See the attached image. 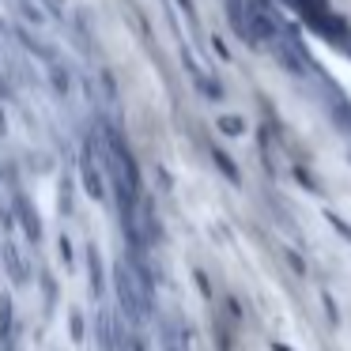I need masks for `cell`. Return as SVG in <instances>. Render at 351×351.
Returning <instances> with one entry per match:
<instances>
[{
  "label": "cell",
  "mask_w": 351,
  "mask_h": 351,
  "mask_svg": "<svg viewBox=\"0 0 351 351\" xmlns=\"http://www.w3.org/2000/svg\"><path fill=\"white\" fill-rule=\"evenodd\" d=\"M72 340H84V321H80V313H72Z\"/></svg>",
  "instance_id": "obj_1"
}]
</instances>
